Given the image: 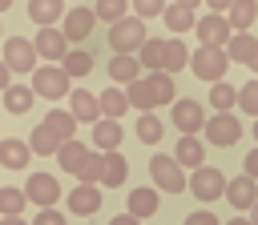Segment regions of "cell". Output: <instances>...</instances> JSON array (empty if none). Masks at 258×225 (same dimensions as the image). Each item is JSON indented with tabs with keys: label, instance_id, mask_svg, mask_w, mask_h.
<instances>
[{
	"label": "cell",
	"instance_id": "1",
	"mask_svg": "<svg viewBox=\"0 0 258 225\" xmlns=\"http://www.w3.org/2000/svg\"><path fill=\"white\" fill-rule=\"evenodd\" d=\"M137 60H141V68H149V72H181L185 64H189V52H185V44L173 36V40H157V36H149L141 48H137Z\"/></svg>",
	"mask_w": 258,
	"mask_h": 225
},
{
	"label": "cell",
	"instance_id": "2",
	"mask_svg": "<svg viewBox=\"0 0 258 225\" xmlns=\"http://www.w3.org/2000/svg\"><path fill=\"white\" fill-rule=\"evenodd\" d=\"M149 177H153V189H161V193H185L189 189L185 169L173 157H165V153H153L149 157Z\"/></svg>",
	"mask_w": 258,
	"mask_h": 225
},
{
	"label": "cell",
	"instance_id": "3",
	"mask_svg": "<svg viewBox=\"0 0 258 225\" xmlns=\"http://www.w3.org/2000/svg\"><path fill=\"white\" fill-rule=\"evenodd\" d=\"M145 20L141 16H121L117 24H109V48L113 52H137L145 44Z\"/></svg>",
	"mask_w": 258,
	"mask_h": 225
},
{
	"label": "cell",
	"instance_id": "4",
	"mask_svg": "<svg viewBox=\"0 0 258 225\" xmlns=\"http://www.w3.org/2000/svg\"><path fill=\"white\" fill-rule=\"evenodd\" d=\"M28 88H32L36 96H44V100H60V96L69 92V72H64L60 64H36Z\"/></svg>",
	"mask_w": 258,
	"mask_h": 225
},
{
	"label": "cell",
	"instance_id": "5",
	"mask_svg": "<svg viewBox=\"0 0 258 225\" xmlns=\"http://www.w3.org/2000/svg\"><path fill=\"white\" fill-rule=\"evenodd\" d=\"M238 141H242V121H238L234 113H214V117H206V145L230 149V145H238Z\"/></svg>",
	"mask_w": 258,
	"mask_h": 225
},
{
	"label": "cell",
	"instance_id": "6",
	"mask_svg": "<svg viewBox=\"0 0 258 225\" xmlns=\"http://www.w3.org/2000/svg\"><path fill=\"white\" fill-rule=\"evenodd\" d=\"M189 68H194V76L198 80H222L226 76V68H230V56H226V48H198L194 56H189Z\"/></svg>",
	"mask_w": 258,
	"mask_h": 225
},
{
	"label": "cell",
	"instance_id": "7",
	"mask_svg": "<svg viewBox=\"0 0 258 225\" xmlns=\"http://www.w3.org/2000/svg\"><path fill=\"white\" fill-rule=\"evenodd\" d=\"M93 28H97V12L85 8V4H77V8H69V12L60 16V32H64L69 44H85Z\"/></svg>",
	"mask_w": 258,
	"mask_h": 225
},
{
	"label": "cell",
	"instance_id": "8",
	"mask_svg": "<svg viewBox=\"0 0 258 225\" xmlns=\"http://www.w3.org/2000/svg\"><path fill=\"white\" fill-rule=\"evenodd\" d=\"M194 32H198V40H202V48H226V44H230V36H234V28H230V20H226V12H214V16H202V20L194 24Z\"/></svg>",
	"mask_w": 258,
	"mask_h": 225
},
{
	"label": "cell",
	"instance_id": "9",
	"mask_svg": "<svg viewBox=\"0 0 258 225\" xmlns=\"http://www.w3.org/2000/svg\"><path fill=\"white\" fill-rule=\"evenodd\" d=\"M189 189H194L198 201H218V197H226V173L214 169V165H202V169H194Z\"/></svg>",
	"mask_w": 258,
	"mask_h": 225
},
{
	"label": "cell",
	"instance_id": "10",
	"mask_svg": "<svg viewBox=\"0 0 258 225\" xmlns=\"http://www.w3.org/2000/svg\"><path fill=\"white\" fill-rule=\"evenodd\" d=\"M24 197H28L36 209H52V205L60 201V181H56L52 173H32V177L24 181Z\"/></svg>",
	"mask_w": 258,
	"mask_h": 225
},
{
	"label": "cell",
	"instance_id": "11",
	"mask_svg": "<svg viewBox=\"0 0 258 225\" xmlns=\"http://www.w3.org/2000/svg\"><path fill=\"white\" fill-rule=\"evenodd\" d=\"M4 64H8V72H32L36 68V48H32V40H24V36H8L4 40V56H0Z\"/></svg>",
	"mask_w": 258,
	"mask_h": 225
},
{
	"label": "cell",
	"instance_id": "12",
	"mask_svg": "<svg viewBox=\"0 0 258 225\" xmlns=\"http://www.w3.org/2000/svg\"><path fill=\"white\" fill-rule=\"evenodd\" d=\"M173 129L185 137V133H202L206 129V113L194 96H177L173 100Z\"/></svg>",
	"mask_w": 258,
	"mask_h": 225
},
{
	"label": "cell",
	"instance_id": "13",
	"mask_svg": "<svg viewBox=\"0 0 258 225\" xmlns=\"http://www.w3.org/2000/svg\"><path fill=\"white\" fill-rule=\"evenodd\" d=\"M32 48H36V56H44V60H64L69 40H64V32H60L56 24H48V28H40V32H36Z\"/></svg>",
	"mask_w": 258,
	"mask_h": 225
},
{
	"label": "cell",
	"instance_id": "14",
	"mask_svg": "<svg viewBox=\"0 0 258 225\" xmlns=\"http://www.w3.org/2000/svg\"><path fill=\"white\" fill-rule=\"evenodd\" d=\"M226 201L234 205V209H254V201H258V181L254 177H230L226 181Z\"/></svg>",
	"mask_w": 258,
	"mask_h": 225
},
{
	"label": "cell",
	"instance_id": "15",
	"mask_svg": "<svg viewBox=\"0 0 258 225\" xmlns=\"http://www.w3.org/2000/svg\"><path fill=\"white\" fill-rule=\"evenodd\" d=\"M226 56L258 72V36H250V32H234L230 44H226Z\"/></svg>",
	"mask_w": 258,
	"mask_h": 225
},
{
	"label": "cell",
	"instance_id": "16",
	"mask_svg": "<svg viewBox=\"0 0 258 225\" xmlns=\"http://www.w3.org/2000/svg\"><path fill=\"white\" fill-rule=\"evenodd\" d=\"M125 177H129V161H125L117 149H113V153H101V177H97V181H101L105 189H121Z\"/></svg>",
	"mask_w": 258,
	"mask_h": 225
},
{
	"label": "cell",
	"instance_id": "17",
	"mask_svg": "<svg viewBox=\"0 0 258 225\" xmlns=\"http://www.w3.org/2000/svg\"><path fill=\"white\" fill-rule=\"evenodd\" d=\"M157 209H161V197H157V189H149V185H141V189H129L125 213H133L137 221H145V217H153Z\"/></svg>",
	"mask_w": 258,
	"mask_h": 225
},
{
	"label": "cell",
	"instance_id": "18",
	"mask_svg": "<svg viewBox=\"0 0 258 225\" xmlns=\"http://www.w3.org/2000/svg\"><path fill=\"white\" fill-rule=\"evenodd\" d=\"M173 161H177L181 169H202V165H206V145L198 141V133H185V137L177 141Z\"/></svg>",
	"mask_w": 258,
	"mask_h": 225
},
{
	"label": "cell",
	"instance_id": "19",
	"mask_svg": "<svg viewBox=\"0 0 258 225\" xmlns=\"http://www.w3.org/2000/svg\"><path fill=\"white\" fill-rule=\"evenodd\" d=\"M64 201H69V209H73L77 217H93V213L101 209V189H97V185H85V181H81V185H77V189H73V193H69Z\"/></svg>",
	"mask_w": 258,
	"mask_h": 225
},
{
	"label": "cell",
	"instance_id": "20",
	"mask_svg": "<svg viewBox=\"0 0 258 225\" xmlns=\"http://www.w3.org/2000/svg\"><path fill=\"white\" fill-rule=\"evenodd\" d=\"M125 96H129V104H133L137 113H153V108H157V92H153V80H149V72H145V76H137V80H129Z\"/></svg>",
	"mask_w": 258,
	"mask_h": 225
},
{
	"label": "cell",
	"instance_id": "21",
	"mask_svg": "<svg viewBox=\"0 0 258 225\" xmlns=\"http://www.w3.org/2000/svg\"><path fill=\"white\" fill-rule=\"evenodd\" d=\"M69 113L77 117V121H101L97 113H101V104H97V92H89V88H73L69 92Z\"/></svg>",
	"mask_w": 258,
	"mask_h": 225
},
{
	"label": "cell",
	"instance_id": "22",
	"mask_svg": "<svg viewBox=\"0 0 258 225\" xmlns=\"http://www.w3.org/2000/svg\"><path fill=\"white\" fill-rule=\"evenodd\" d=\"M121 121H113V117H101L97 125H93V145H97V153H113L117 145H121Z\"/></svg>",
	"mask_w": 258,
	"mask_h": 225
},
{
	"label": "cell",
	"instance_id": "23",
	"mask_svg": "<svg viewBox=\"0 0 258 225\" xmlns=\"http://www.w3.org/2000/svg\"><path fill=\"white\" fill-rule=\"evenodd\" d=\"M28 157H32L28 141H20V137H8V141H0V165H4V169L20 173V169L28 165Z\"/></svg>",
	"mask_w": 258,
	"mask_h": 225
},
{
	"label": "cell",
	"instance_id": "24",
	"mask_svg": "<svg viewBox=\"0 0 258 225\" xmlns=\"http://www.w3.org/2000/svg\"><path fill=\"white\" fill-rule=\"evenodd\" d=\"M97 104H101V117H113V121H121V117L129 113V96H125V88H121V84H109V88H101Z\"/></svg>",
	"mask_w": 258,
	"mask_h": 225
},
{
	"label": "cell",
	"instance_id": "25",
	"mask_svg": "<svg viewBox=\"0 0 258 225\" xmlns=\"http://www.w3.org/2000/svg\"><path fill=\"white\" fill-rule=\"evenodd\" d=\"M89 153H93V149H89V145H81V141H77V137H73V141H64V145H60V149H56V161H60V169H64V173H69V177H77V173H81V165H85V157H89Z\"/></svg>",
	"mask_w": 258,
	"mask_h": 225
},
{
	"label": "cell",
	"instance_id": "26",
	"mask_svg": "<svg viewBox=\"0 0 258 225\" xmlns=\"http://www.w3.org/2000/svg\"><path fill=\"white\" fill-rule=\"evenodd\" d=\"M109 76H113L117 84L137 80V76H141V60H137V52H117V56L109 60Z\"/></svg>",
	"mask_w": 258,
	"mask_h": 225
},
{
	"label": "cell",
	"instance_id": "27",
	"mask_svg": "<svg viewBox=\"0 0 258 225\" xmlns=\"http://www.w3.org/2000/svg\"><path fill=\"white\" fill-rule=\"evenodd\" d=\"M32 96H36V92H32L28 84H16V80H12V84L4 88V113H12V117L32 113Z\"/></svg>",
	"mask_w": 258,
	"mask_h": 225
},
{
	"label": "cell",
	"instance_id": "28",
	"mask_svg": "<svg viewBox=\"0 0 258 225\" xmlns=\"http://www.w3.org/2000/svg\"><path fill=\"white\" fill-rule=\"evenodd\" d=\"M44 129L64 145V141H73L77 137V117L73 113H60V108H52V113H44Z\"/></svg>",
	"mask_w": 258,
	"mask_h": 225
},
{
	"label": "cell",
	"instance_id": "29",
	"mask_svg": "<svg viewBox=\"0 0 258 225\" xmlns=\"http://www.w3.org/2000/svg\"><path fill=\"white\" fill-rule=\"evenodd\" d=\"M226 20H230L234 32H250V24L258 20V0H234L230 12H226Z\"/></svg>",
	"mask_w": 258,
	"mask_h": 225
},
{
	"label": "cell",
	"instance_id": "30",
	"mask_svg": "<svg viewBox=\"0 0 258 225\" xmlns=\"http://www.w3.org/2000/svg\"><path fill=\"white\" fill-rule=\"evenodd\" d=\"M60 68L69 72V80H81V76L93 72V52H89V48H69L64 60H60Z\"/></svg>",
	"mask_w": 258,
	"mask_h": 225
},
{
	"label": "cell",
	"instance_id": "31",
	"mask_svg": "<svg viewBox=\"0 0 258 225\" xmlns=\"http://www.w3.org/2000/svg\"><path fill=\"white\" fill-rule=\"evenodd\" d=\"M28 16L40 28H48V24H56L64 16V0H28Z\"/></svg>",
	"mask_w": 258,
	"mask_h": 225
},
{
	"label": "cell",
	"instance_id": "32",
	"mask_svg": "<svg viewBox=\"0 0 258 225\" xmlns=\"http://www.w3.org/2000/svg\"><path fill=\"white\" fill-rule=\"evenodd\" d=\"M161 20H165L169 32H189V28L198 24V20H194V8H181V4H165Z\"/></svg>",
	"mask_w": 258,
	"mask_h": 225
},
{
	"label": "cell",
	"instance_id": "33",
	"mask_svg": "<svg viewBox=\"0 0 258 225\" xmlns=\"http://www.w3.org/2000/svg\"><path fill=\"white\" fill-rule=\"evenodd\" d=\"M234 104H238V88H230L226 80H214L210 84V108L214 113H230Z\"/></svg>",
	"mask_w": 258,
	"mask_h": 225
},
{
	"label": "cell",
	"instance_id": "34",
	"mask_svg": "<svg viewBox=\"0 0 258 225\" xmlns=\"http://www.w3.org/2000/svg\"><path fill=\"white\" fill-rule=\"evenodd\" d=\"M161 137H165V125H161L153 113H141V117H137V141H141V145H161Z\"/></svg>",
	"mask_w": 258,
	"mask_h": 225
},
{
	"label": "cell",
	"instance_id": "35",
	"mask_svg": "<svg viewBox=\"0 0 258 225\" xmlns=\"http://www.w3.org/2000/svg\"><path fill=\"white\" fill-rule=\"evenodd\" d=\"M28 149L36 153V157H56V149H60V141L44 129V125H36L32 129V137H28Z\"/></svg>",
	"mask_w": 258,
	"mask_h": 225
},
{
	"label": "cell",
	"instance_id": "36",
	"mask_svg": "<svg viewBox=\"0 0 258 225\" xmlns=\"http://www.w3.org/2000/svg\"><path fill=\"white\" fill-rule=\"evenodd\" d=\"M28 205L24 189H12V185H0V217H20V209Z\"/></svg>",
	"mask_w": 258,
	"mask_h": 225
},
{
	"label": "cell",
	"instance_id": "37",
	"mask_svg": "<svg viewBox=\"0 0 258 225\" xmlns=\"http://www.w3.org/2000/svg\"><path fill=\"white\" fill-rule=\"evenodd\" d=\"M149 80H153V92H157V108L177 100V80L169 72H149Z\"/></svg>",
	"mask_w": 258,
	"mask_h": 225
},
{
	"label": "cell",
	"instance_id": "38",
	"mask_svg": "<svg viewBox=\"0 0 258 225\" xmlns=\"http://www.w3.org/2000/svg\"><path fill=\"white\" fill-rule=\"evenodd\" d=\"M97 20H105V24H117L121 16H129V0H97Z\"/></svg>",
	"mask_w": 258,
	"mask_h": 225
},
{
	"label": "cell",
	"instance_id": "39",
	"mask_svg": "<svg viewBox=\"0 0 258 225\" xmlns=\"http://www.w3.org/2000/svg\"><path fill=\"white\" fill-rule=\"evenodd\" d=\"M238 108L250 113V117H258V80H246L238 88Z\"/></svg>",
	"mask_w": 258,
	"mask_h": 225
},
{
	"label": "cell",
	"instance_id": "40",
	"mask_svg": "<svg viewBox=\"0 0 258 225\" xmlns=\"http://www.w3.org/2000/svg\"><path fill=\"white\" fill-rule=\"evenodd\" d=\"M85 185H97V177H101V153H89L85 157V165H81V173H77Z\"/></svg>",
	"mask_w": 258,
	"mask_h": 225
},
{
	"label": "cell",
	"instance_id": "41",
	"mask_svg": "<svg viewBox=\"0 0 258 225\" xmlns=\"http://www.w3.org/2000/svg\"><path fill=\"white\" fill-rule=\"evenodd\" d=\"M161 12H165V0H133V16H141V20H153Z\"/></svg>",
	"mask_w": 258,
	"mask_h": 225
},
{
	"label": "cell",
	"instance_id": "42",
	"mask_svg": "<svg viewBox=\"0 0 258 225\" xmlns=\"http://www.w3.org/2000/svg\"><path fill=\"white\" fill-rule=\"evenodd\" d=\"M32 225H64V213H60V209H40V213L32 217Z\"/></svg>",
	"mask_w": 258,
	"mask_h": 225
},
{
	"label": "cell",
	"instance_id": "43",
	"mask_svg": "<svg viewBox=\"0 0 258 225\" xmlns=\"http://www.w3.org/2000/svg\"><path fill=\"white\" fill-rule=\"evenodd\" d=\"M185 225H222V221H218L210 209H198V213H189V217H185Z\"/></svg>",
	"mask_w": 258,
	"mask_h": 225
},
{
	"label": "cell",
	"instance_id": "44",
	"mask_svg": "<svg viewBox=\"0 0 258 225\" xmlns=\"http://www.w3.org/2000/svg\"><path fill=\"white\" fill-rule=\"evenodd\" d=\"M242 173L258 181V149H250V153H246V161H242Z\"/></svg>",
	"mask_w": 258,
	"mask_h": 225
},
{
	"label": "cell",
	"instance_id": "45",
	"mask_svg": "<svg viewBox=\"0 0 258 225\" xmlns=\"http://www.w3.org/2000/svg\"><path fill=\"white\" fill-rule=\"evenodd\" d=\"M109 225H141V221H137V217H133V213H117V217H113V221H109Z\"/></svg>",
	"mask_w": 258,
	"mask_h": 225
},
{
	"label": "cell",
	"instance_id": "46",
	"mask_svg": "<svg viewBox=\"0 0 258 225\" xmlns=\"http://www.w3.org/2000/svg\"><path fill=\"white\" fill-rule=\"evenodd\" d=\"M206 4H210L214 12H230V4H234V0H206Z\"/></svg>",
	"mask_w": 258,
	"mask_h": 225
},
{
	"label": "cell",
	"instance_id": "47",
	"mask_svg": "<svg viewBox=\"0 0 258 225\" xmlns=\"http://www.w3.org/2000/svg\"><path fill=\"white\" fill-rule=\"evenodd\" d=\"M0 225H28L24 217H0Z\"/></svg>",
	"mask_w": 258,
	"mask_h": 225
},
{
	"label": "cell",
	"instance_id": "48",
	"mask_svg": "<svg viewBox=\"0 0 258 225\" xmlns=\"http://www.w3.org/2000/svg\"><path fill=\"white\" fill-rule=\"evenodd\" d=\"M226 225H254V221H250V217H230Z\"/></svg>",
	"mask_w": 258,
	"mask_h": 225
},
{
	"label": "cell",
	"instance_id": "49",
	"mask_svg": "<svg viewBox=\"0 0 258 225\" xmlns=\"http://www.w3.org/2000/svg\"><path fill=\"white\" fill-rule=\"evenodd\" d=\"M173 4H181V8H198L202 0H173Z\"/></svg>",
	"mask_w": 258,
	"mask_h": 225
},
{
	"label": "cell",
	"instance_id": "50",
	"mask_svg": "<svg viewBox=\"0 0 258 225\" xmlns=\"http://www.w3.org/2000/svg\"><path fill=\"white\" fill-rule=\"evenodd\" d=\"M8 8H12V0H0V16H4V12H8Z\"/></svg>",
	"mask_w": 258,
	"mask_h": 225
},
{
	"label": "cell",
	"instance_id": "51",
	"mask_svg": "<svg viewBox=\"0 0 258 225\" xmlns=\"http://www.w3.org/2000/svg\"><path fill=\"white\" fill-rule=\"evenodd\" d=\"M250 221H254V225H258V201H254V209H250Z\"/></svg>",
	"mask_w": 258,
	"mask_h": 225
},
{
	"label": "cell",
	"instance_id": "52",
	"mask_svg": "<svg viewBox=\"0 0 258 225\" xmlns=\"http://www.w3.org/2000/svg\"><path fill=\"white\" fill-rule=\"evenodd\" d=\"M254 145H258V117H254Z\"/></svg>",
	"mask_w": 258,
	"mask_h": 225
},
{
	"label": "cell",
	"instance_id": "53",
	"mask_svg": "<svg viewBox=\"0 0 258 225\" xmlns=\"http://www.w3.org/2000/svg\"><path fill=\"white\" fill-rule=\"evenodd\" d=\"M181 225H185V221H181Z\"/></svg>",
	"mask_w": 258,
	"mask_h": 225
},
{
	"label": "cell",
	"instance_id": "54",
	"mask_svg": "<svg viewBox=\"0 0 258 225\" xmlns=\"http://www.w3.org/2000/svg\"><path fill=\"white\" fill-rule=\"evenodd\" d=\"M0 64H4V60H0Z\"/></svg>",
	"mask_w": 258,
	"mask_h": 225
}]
</instances>
